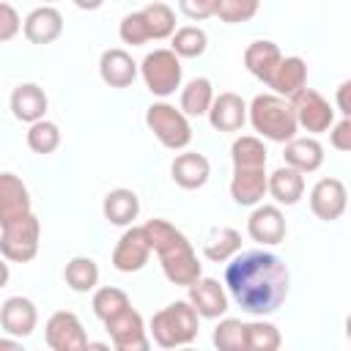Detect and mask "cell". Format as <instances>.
<instances>
[{"instance_id": "d6a6232c", "label": "cell", "mask_w": 351, "mask_h": 351, "mask_svg": "<svg viewBox=\"0 0 351 351\" xmlns=\"http://www.w3.org/2000/svg\"><path fill=\"white\" fill-rule=\"evenodd\" d=\"M143 16H145V25H148V33L154 41H162L167 36H173L176 30V14L170 5L159 3V0H151L145 8H143Z\"/></svg>"}, {"instance_id": "7402d4cb", "label": "cell", "mask_w": 351, "mask_h": 351, "mask_svg": "<svg viewBox=\"0 0 351 351\" xmlns=\"http://www.w3.org/2000/svg\"><path fill=\"white\" fill-rule=\"evenodd\" d=\"M277 96L282 99H291L296 90H302L307 85V63L302 58H282L277 63V69L271 71L269 82H266Z\"/></svg>"}, {"instance_id": "3957f363", "label": "cell", "mask_w": 351, "mask_h": 351, "mask_svg": "<svg viewBox=\"0 0 351 351\" xmlns=\"http://www.w3.org/2000/svg\"><path fill=\"white\" fill-rule=\"evenodd\" d=\"M250 112V123L258 134H263L271 143H288L291 137H296V115L288 99L277 96V93H258L252 99V104L247 107Z\"/></svg>"}, {"instance_id": "ab89813d", "label": "cell", "mask_w": 351, "mask_h": 351, "mask_svg": "<svg viewBox=\"0 0 351 351\" xmlns=\"http://www.w3.org/2000/svg\"><path fill=\"white\" fill-rule=\"evenodd\" d=\"M22 27V19L14 5L0 3V41H11Z\"/></svg>"}, {"instance_id": "52a82bcc", "label": "cell", "mask_w": 351, "mask_h": 351, "mask_svg": "<svg viewBox=\"0 0 351 351\" xmlns=\"http://www.w3.org/2000/svg\"><path fill=\"white\" fill-rule=\"evenodd\" d=\"M140 74L154 96H170L181 85V60L173 49H154L143 58Z\"/></svg>"}, {"instance_id": "cb8c5ba5", "label": "cell", "mask_w": 351, "mask_h": 351, "mask_svg": "<svg viewBox=\"0 0 351 351\" xmlns=\"http://www.w3.org/2000/svg\"><path fill=\"white\" fill-rule=\"evenodd\" d=\"M11 112H14L16 121H25V123L41 121L44 112H47V93L36 82L16 85L14 93H11Z\"/></svg>"}, {"instance_id": "ffe728a7", "label": "cell", "mask_w": 351, "mask_h": 351, "mask_svg": "<svg viewBox=\"0 0 351 351\" xmlns=\"http://www.w3.org/2000/svg\"><path fill=\"white\" fill-rule=\"evenodd\" d=\"M170 173H173V181L181 186V189H200L208 176H211V165L203 154L197 151H184L173 159L170 165Z\"/></svg>"}, {"instance_id": "74e56055", "label": "cell", "mask_w": 351, "mask_h": 351, "mask_svg": "<svg viewBox=\"0 0 351 351\" xmlns=\"http://www.w3.org/2000/svg\"><path fill=\"white\" fill-rule=\"evenodd\" d=\"M280 343L282 337L274 324H266V321L247 324V351H277Z\"/></svg>"}, {"instance_id": "277c9868", "label": "cell", "mask_w": 351, "mask_h": 351, "mask_svg": "<svg viewBox=\"0 0 351 351\" xmlns=\"http://www.w3.org/2000/svg\"><path fill=\"white\" fill-rule=\"evenodd\" d=\"M200 315L195 313V307L189 302H173L167 307H162L159 313H154L151 318V337L159 348H178V346H189L197 337L200 329Z\"/></svg>"}, {"instance_id": "83f0119b", "label": "cell", "mask_w": 351, "mask_h": 351, "mask_svg": "<svg viewBox=\"0 0 351 351\" xmlns=\"http://www.w3.org/2000/svg\"><path fill=\"white\" fill-rule=\"evenodd\" d=\"M63 280H66V285H69L71 291L88 293V291H93V288L99 285V266H96L93 258L77 255V258H71V261L66 263Z\"/></svg>"}, {"instance_id": "7bdbcfd3", "label": "cell", "mask_w": 351, "mask_h": 351, "mask_svg": "<svg viewBox=\"0 0 351 351\" xmlns=\"http://www.w3.org/2000/svg\"><path fill=\"white\" fill-rule=\"evenodd\" d=\"M348 93H351V80L340 82V88H337V110L343 112V118H351V101H348Z\"/></svg>"}, {"instance_id": "6da1fadb", "label": "cell", "mask_w": 351, "mask_h": 351, "mask_svg": "<svg viewBox=\"0 0 351 351\" xmlns=\"http://www.w3.org/2000/svg\"><path fill=\"white\" fill-rule=\"evenodd\" d=\"M225 285L244 313L269 315L288 299L291 274L274 252L239 250L225 266Z\"/></svg>"}, {"instance_id": "8992f818", "label": "cell", "mask_w": 351, "mask_h": 351, "mask_svg": "<svg viewBox=\"0 0 351 351\" xmlns=\"http://www.w3.org/2000/svg\"><path fill=\"white\" fill-rule=\"evenodd\" d=\"M38 239H41V222L30 211L22 219L3 228L0 236V255L14 263H27L38 255Z\"/></svg>"}, {"instance_id": "f6af8a7d", "label": "cell", "mask_w": 351, "mask_h": 351, "mask_svg": "<svg viewBox=\"0 0 351 351\" xmlns=\"http://www.w3.org/2000/svg\"><path fill=\"white\" fill-rule=\"evenodd\" d=\"M8 277H11V271H8V263H5L3 258H0V288H3L5 282H8Z\"/></svg>"}, {"instance_id": "4fadbf2b", "label": "cell", "mask_w": 351, "mask_h": 351, "mask_svg": "<svg viewBox=\"0 0 351 351\" xmlns=\"http://www.w3.org/2000/svg\"><path fill=\"white\" fill-rule=\"evenodd\" d=\"M186 288H189V299L186 302L195 307V313L200 318H219V315H225V310H228V293L219 285V280H214V277H197Z\"/></svg>"}, {"instance_id": "1f68e13d", "label": "cell", "mask_w": 351, "mask_h": 351, "mask_svg": "<svg viewBox=\"0 0 351 351\" xmlns=\"http://www.w3.org/2000/svg\"><path fill=\"white\" fill-rule=\"evenodd\" d=\"M230 159H233V167H266V145H263V140L244 134V137L233 140Z\"/></svg>"}, {"instance_id": "7c38bea8", "label": "cell", "mask_w": 351, "mask_h": 351, "mask_svg": "<svg viewBox=\"0 0 351 351\" xmlns=\"http://www.w3.org/2000/svg\"><path fill=\"white\" fill-rule=\"evenodd\" d=\"M148 258H151V244H148V236H145L143 225L140 228H126L123 236L118 239L115 250H112V266L118 271L132 274V271H140L148 263Z\"/></svg>"}, {"instance_id": "30bf717a", "label": "cell", "mask_w": 351, "mask_h": 351, "mask_svg": "<svg viewBox=\"0 0 351 351\" xmlns=\"http://www.w3.org/2000/svg\"><path fill=\"white\" fill-rule=\"evenodd\" d=\"M44 337H47V346L52 351H82V348H88L85 329H82L80 318L69 310H58V313L49 315Z\"/></svg>"}, {"instance_id": "f546056e", "label": "cell", "mask_w": 351, "mask_h": 351, "mask_svg": "<svg viewBox=\"0 0 351 351\" xmlns=\"http://www.w3.org/2000/svg\"><path fill=\"white\" fill-rule=\"evenodd\" d=\"M214 101V88L206 77H195L181 90V112L184 115H206Z\"/></svg>"}, {"instance_id": "f1b7e54d", "label": "cell", "mask_w": 351, "mask_h": 351, "mask_svg": "<svg viewBox=\"0 0 351 351\" xmlns=\"http://www.w3.org/2000/svg\"><path fill=\"white\" fill-rule=\"evenodd\" d=\"M239 250H241V233L236 228H217V230H211V236L203 244V255L214 263L230 261Z\"/></svg>"}, {"instance_id": "ba28073f", "label": "cell", "mask_w": 351, "mask_h": 351, "mask_svg": "<svg viewBox=\"0 0 351 351\" xmlns=\"http://www.w3.org/2000/svg\"><path fill=\"white\" fill-rule=\"evenodd\" d=\"M291 107H293V115H296V126L313 132V134H321V132H329V126L335 123V110L332 104L313 88H302L296 90L291 99Z\"/></svg>"}, {"instance_id": "bcb514c9", "label": "cell", "mask_w": 351, "mask_h": 351, "mask_svg": "<svg viewBox=\"0 0 351 351\" xmlns=\"http://www.w3.org/2000/svg\"><path fill=\"white\" fill-rule=\"evenodd\" d=\"M3 348H22V343L19 340H0V351Z\"/></svg>"}, {"instance_id": "4316f807", "label": "cell", "mask_w": 351, "mask_h": 351, "mask_svg": "<svg viewBox=\"0 0 351 351\" xmlns=\"http://www.w3.org/2000/svg\"><path fill=\"white\" fill-rule=\"evenodd\" d=\"M101 211L112 225H132L140 214V197L132 189H123V186L112 189V192L104 195Z\"/></svg>"}, {"instance_id": "7a4b0ae2", "label": "cell", "mask_w": 351, "mask_h": 351, "mask_svg": "<svg viewBox=\"0 0 351 351\" xmlns=\"http://www.w3.org/2000/svg\"><path fill=\"white\" fill-rule=\"evenodd\" d=\"M143 230L148 236L151 252L159 255L162 271L173 285L186 288L200 277V261L178 228H173L167 219H148L143 225Z\"/></svg>"}, {"instance_id": "d6986e66", "label": "cell", "mask_w": 351, "mask_h": 351, "mask_svg": "<svg viewBox=\"0 0 351 351\" xmlns=\"http://www.w3.org/2000/svg\"><path fill=\"white\" fill-rule=\"evenodd\" d=\"M99 77L110 85V88H129L137 77V63L132 60V55L126 49H107L99 58Z\"/></svg>"}, {"instance_id": "484cf974", "label": "cell", "mask_w": 351, "mask_h": 351, "mask_svg": "<svg viewBox=\"0 0 351 351\" xmlns=\"http://www.w3.org/2000/svg\"><path fill=\"white\" fill-rule=\"evenodd\" d=\"M280 60H282L280 47H277L274 41H266V38L252 41V44L244 49V66H247V71H250L252 77L263 80V82H269V77H271V71L277 69Z\"/></svg>"}, {"instance_id": "b9f144b4", "label": "cell", "mask_w": 351, "mask_h": 351, "mask_svg": "<svg viewBox=\"0 0 351 351\" xmlns=\"http://www.w3.org/2000/svg\"><path fill=\"white\" fill-rule=\"evenodd\" d=\"M329 129H332V132H329L332 148H337V151H351V118H343V121L332 123Z\"/></svg>"}, {"instance_id": "9c48e42d", "label": "cell", "mask_w": 351, "mask_h": 351, "mask_svg": "<svg viewBox=\"0 0 351 351\" xmlns=\"http://www.w3.org/2000/svg\"><path fill=\"white\" fill-rule=\"evenodd\" d=\"M107 332H110V340L118 351H148L151 348V340L145 335V324H143V315L132 307H126L123 313H118L115 318L104 321Z\"/></svg>"}, {"instance_id": "8fae6325", "label": "cell", "mask_w": 351, "mask_h": 351, "mask_svg": "<svg viewBox=\"0 0 351 351\" xmlns=\"http://www.w3.org/2000/svg\"><path fill=\"white\" fill-rule=\"evenodd\" d=\"M346 206H348V192H346V184L340 178H321L310 189V208L324 222L340 219Z\"/></svg>"}, {"instance_id": "2e32d148", "label": "cell", "mask_w": 351, "mask_h": 351, "mask_svg": "<svg viewBox=\"0 0 351 351\" xmlns=\"http://www.w3.org/2000/svg\"><path fill=\"white\" fill-rule=\"evenodd\" d=\"M247 230L258 244H280L285 239V217L280 206H271V203L255 206V211L247 219Z\"/></svg>"}, {"instance_id": "8d00e7d4", "label": "cell", "mask_w": 351, "mask_h": 351, "mask_svg": "<svg viewBox=\"0 0 351 351\" xmlns=\"http://www.w3.org/2000/svg\"><path fill=\"white\" fill-rule=\"evenodd\" d=\"M261 8V0H214V16L228 25L250 22Z\"/></svg>"}, {"instance_id": "5bb4252c", "label": "cell", "mask_w": 351, "mask_h": 351, "mask_svg": "<svg viewBox=\"0 0 351 351\" xmlns=\"http://www.w3.org/2000/svg\"><path fill=\"white\" fill-rule=\"evenodd\" d=\"M30 214V195L19 176L0 173V228Z\"/></svg>"}, {"instance_id": "836d02e7", "label": "cell", "mask_w": 351, "mask_h": 351, "mask_svg": "<svg viewBox=\"0 0 351 351\" xmlns=\"http://www.w3.org/2000/svg\"><path fill=\"white\" fill-rule=\"evenodd\" d=\"M211 340L219 351H247V324L239 318H222Z\"/></svg>"}, {"instance_id": "ac0fdd59", "label": "cell", "mask_w": 351, "mask_h": 351, "mask_svg": "<svg viewBox=\"0 0 351 351\" xmlns=\"http://www.w3.org/2000/svg\"><path fill=\"white\" fill-rule=\"evenodd\" d=\"M208 121L217 132H239L247 121V104L239 93H219L214 96L211 107H208Z\"/></svg>"}, {"instance_id": "d4e9b609", "label": "cell", "mask_w": 351, "mask_h": 351, "mask_svg": "<svg viewBox=\"0 0 351 351\" xmlns=\"http://www.w3.org/2000/svg\"><path fill=\"white\" fill-rule=\"evenodd\" d=\"M266 192L280 203V206H293L304 195V173L293 167H277L271 176H266Z\"/></svg>"}, {"instance_id": "f35d334b", "label": "cell", "mask_w": 351, "mask_h": 351, "mask_svg": "<svg viewBox=\"0 0 351 351\" xmlns=\"http://www.w3.org/2000/svg\"><path fill=\"white\" fill-rule=\"evenodd\" d=\"M118 36H121V41H123V44H132V47H140V44L151 41V33H148V25H145V16H143V11L126 14V16L121 19Z\"/></svg>"}, {"instance_id": "e0dca14e", "label": "cell", "mask_w": 351, "mask_h": 351, "mask_svg": "<svg viewBox=\"0 0 351 351\" xmlns=\"http://www.w3.org/2000/svg\"><path fill=\"white\" fill-rule=\"evenodd\" d=\"M38 324V310L25 296H11L0 307V326L14 337H27Z\"/></svg>"}, {"instance_id": "5b68a950", "label": "cell", "mask_w": 351, "mask_h": 351, "mask_svg": "<svg viewBox=\"0 0 351 351\" xmlns=\"http://www.w3.org/2000/svg\"><path fill=\"white\" fill-rule=\"evenodd\" d=\"M145 123L154 132V137L170 151H181L192 140V126H189L186 115L181 110H176L173 104H167V101L151 104L145 110Z\"/></svg>"}, {"instance_id": "60d3db41", "label": "cell", "mask_w": 351, "mask_h": 351, "mask_svg": "<svg viewBox=\"0 0 351 351\" xmlns=\"http://www.w3.org/2000/svg\"><path fill=\"white\" fill-rule=\"evenodd\" d=\"M178 8L184 11V16L195 22L214 16V0H178Z\"/></svg>"}, {"instance_id": "44dd1931", "label": "cell", "mask_w": 351, "mask_h": 351, "mask_svg": "<svg viewBox=\"0 0 351 351\" xmlns=\"http://www.w3.org/2000/svg\"><path fill=\"white\" fill-rule=\"evenodd\" d=\"M230 195L239 206H258L266 195V167H233Z\"/></svg>"}, {"instance_id": "e575fe53", "label": "cell", "mask_w": 351, "mask_h": 351, "mask_svg": "<svg viewBox=\"0 0 351 351\" xmlns=\"http://www.w3.org/2000/svg\"><path fill=\"white\" fill-rule=\"evenodd\" d=\"M126 307H132V302H129L126 291H121V288L104 285V288H99V291L93 293V313H96V318H101V321L115 318V315L123 313Z\"/></svg>"}, {"instance_id": "ee69618b", "label": "cell", "mask_w": 351, "mask_h": 351, "mask_svg": "<svg viewBox=\"0 0 351 351\" xmlns=\"http://www.w3.org/2000/svg\"><path fill=\"white\" fill-rule=\"evenodd\" d=\"M101 3H104V0H74V5L82 8V11H96Z\"/></svg>"}, {"instance_id": "4dcf8cb0", "label": "cell", "mask_w": 351, "mask_h": 351, "mask_svg": "<svg viewBox=\"0 0 351 351\" xmlns=\"http://www.w3.org/2000/svg\"><path fill=\"white\" fill-rule=\"evenodd\" d=\"M206 44H208V36L203 27L197 25H184L178 30H173V44L170 49L178 55V58H200L206 52Z\"/></svg>"}, {"instance_id": "d590c367", "label": "cell", "mask_w": 351, "mask_h": 351, "mask_svg": "<svg viewBox=\"0 0 351 351\" xmlns=\"http://www.w3.org/2000/svg\"><path fill=\"white\" fill-rule=\"evenodd\" d=\"M27 145H30V151L33 154H52L58 145H60V129H58V123H52V121H33L30 123V129H27Z\"/></svg>"}, {"instance_id": "9a60e30c", "label": "cell", "mask_w": 351, "mask_h": 351, "mask_svg": "<svg viewBox=\"0 0 351 351\" xmlns=\"http://www.w3.org/2000/svg\"><path fill=\"white\" fill-rule=\"evenodd\" d=\"M22 33L30 44H52L63 33V16L55 5H38L25 16Z\"/></svg>"}, {"instance_id": "7dc6e473", "label": "cell", "mask_w": 351, "mask_h": 351, "mask_svg": "<svg viewBox=\"0 0 351 351\" xmlns=\"http://www.w3.org/2000/svg\"><path fill=\"white\" fill-rule=\"evenodd\" d=\"M44 3H52V0H44Z\"/></svg>"}, {"instance_id": "603a6c76", "label": "cell", "mask_w": 351, "mask_h": 351, "mask_svg": "<svg viewBox=\"0 0 351 351\" xmlns=\"http://www.w3.org/2000/svg\"><path fill=\"white\" fill-rule=\"evenodd\" d=\"M282 159L288 167H293L299 173H315L324 165V145L313 137H291L285 143Z\"/></svg>"}]
</instances>
